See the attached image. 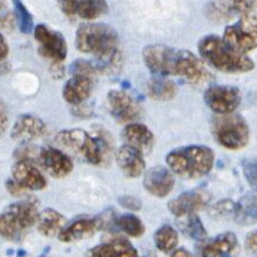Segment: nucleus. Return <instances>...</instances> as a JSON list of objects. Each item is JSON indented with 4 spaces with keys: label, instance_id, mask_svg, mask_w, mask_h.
Segmentation results:
<instances>
[{
    "label": "nucleus",
    "instance_id": "nucleus-1",
    "mask_svg": "<svg viewBox=\"0 0 257 257\" xmlns=\"http://www.w3.org/2000/svg\"><path fill=\"white\" fill-rule=\"evenodd\" d=\"M143 59L156 76H177L195 86L214 85L215 77L199 56L187 50H177L162 44L145 46Z\"/></svg>",
    "mask_w": 257,
    "mask_h": 257
},
{
    "label": "nucleus",
    "instance_id": "nucleus-2",
    "mask_svg": "<svg viewBox=\"0 0 257 257\" xmlns=\"http://www.w3.org/2000/svg\"><path fill=\"white\" fill-rule=\"evenodd\" d=\"M55 143L62 150L92 166L107 164L111 156L112 140L103 127L95 128L94 135L83 128H66L56 134Z\"/></svg>",
    "mask_w": 257,
    "mask_h": 257
},
{
    "label": "nucleus",
    "instance_id": "nucleus-3",
    "mask_svg": "<svg viewBox=\"0 0 257 257\" xmlns=\"http://www.w3.org/2000/svg\"><path fill=\"white\" fill-rule=\"evenodd\" d=\"M198 50L201 58L217 70L236 74L254 69V61L249 56L235 51L217 35H207L201 38Z\"/></svg>",
    "mask_w": 257,
    "mask_h": 257
},
{
    "label": "nucleus",
    "instance_id": "nucleus-4",
    "mask_svg": "<svg viewBox=\"0 0 257 257\" xmlns=\"http://www.w3.org/2000/svg\"><path fill=\"white\" fill-rule=\"evenodd\" d=\"M166 162L172 174L183 179H198L211 171L215 153L203 145H188L169 152Z\"/></svg>",
    "mask_w": 257,
    "mask_h": 257
},
{
    "label": "nucleus",
    "instance_id": "nucleus-5",
    "mask_svg": "<svg viewBox=\"0 0 257 257\" xmlns=\"http://www.w3.org/2000/svg\"><path fill=\"white\" fill-rule=\"evenodd\" d=\"M76 46L82 53L93 54L94 60L106 59L120 51L115 29L104 23H83L76 31Z\"/></svg>",
    "mask_w": 257,
    "mask_h": 257
},
{
    "label": "nucleus",
    "instance_id": "nucleus-6",
    "mask_svg": "<svg viewBox=\"0 0 257 257\" xmlns=\"http://www.w3.org/2000/svg\"><path fill=\"white\" fill-rule=\"evenodd\" d=\"M40 212L35 199H26L8 206L0 218V232L8 241H20L38 222Z\"/></svg>",
    "mask_w": 257,
    "mask_h": 257
},
{
    "label": "nucleus",
    "instance_id": "nucleus-7",
    "mask_svg": "<svg viewBox=\"0 0 257 257\" xmlns=\"http://www.w3.org/2000/svg\"><path fill=\"white\" fill-rule=\"evenodd\" d=\"M212 135L219 145L231 151H238L249 143V125L238 114L217 115L212 120Z\"/></svg>",
    "mask_w": 257,
    "mask_h": 257
},
{
    "label": "nucleus",
    "instance_id": "nucleus-8",
    "mask_svg": "<svg viewBox=\"0 0 257 257\" xmlns=\"http://www.w3.org/2000/svg\"><path fill=\"white\" fill-rule=\"evenodd\" d=\"M223 39L232 48L246 54L257 48V13H249L225 28Z\"/></svg>",
    "mask_w": 257,
    "mask_h": 257
},
{
    "label": "nucleus",
    "instance_id": "nucleus-9",
    "mask_svg": "<svg viewBox=\"0 0 257 257\" xmlns=\"http://www.w3.org/2000/svg\"><path fill=\"white\" fill-rule=\"evenodd\" d=\"M107 107L116 122L136 123L143 116L140 103L130 93L123 90H110L107 94Z\"/></svg>",
    "mask_w": 257,
    "mask_h": 257
},
{
    "label": "nucleus",
    "instance_id": "nucleus-10",
    "mask_svg": "<svg viewBox=\"0 0 257 257\" xmlns=\"http://www.w3.org/2000/svg\"><path fill=\"white\" fill-rule=\"evenodd\" d=\"M34 34L39 44V53L50 60L51 63H62L68 53V45L63 36L46 24L35 27Z\"/></svg>",
    "mask_w": 257,
    "mask_h": 257
},
{
    "label": "nucleus",
    "instance_id": "nucleus-11",
    "mask_svg": "<svg viewBox=\"0 0 257 257\" xmlns=\"http://www.w3.org/2000/svg\"><path fill=\"white\" fill-rule=\"evenodd\" d=\"M204 102L217 115L233 114L241 103V92L230 85H211L204 91Z\"/></svg>",
    "mask_w": 257,
    "mask_h": 257
},
{
    "label": "nucleus",
    "instance_id": "nucleus-12",
    "mask_svg": "<svg viewBox=\"0 0 257 257\" xmlns=\"http://www.w3.org/2000/svg\"><path fill=\"white\" fill-rule=\"evenodd\" d=\"M257 6L256 2H212L204 7V15L216 23H224L234 16H243L252 13Z\"/></svg>",
    "mask_w": 257,
    "mask_h": 257
},
{
    "label": "nucleus",
    "instance_id": "nucleus-13",
    "mask_svg": "<svg viewBox=\"0 0 257 257\" xmlns=\"http://www.w3.org/2000/svg\"><path fill=\"white\" fill-rule=\"evenodd\" d=\"M37 163L48 175L55 178H63L74 169V163L67 153L51 146L40 148Z\"/></svg>",
    "mask_w": 257,
    "mask_h": 257
},
{
    "label": "nucleus",
    "instance_id": "nucleus-14",
    "mask_svg": "<svg viewBox=\"0 0 257 257\" xmlns=\"http://www.w3.org/2000/svg\"><path fill=\"white\" fill-rule=\"evenodd\" d=\"M210 201V194L202 190L187 191L171 200L168 203V208L172 215L176 217L194 215L201 209L206 208Z\"/></svg>",
    "mask_w": 257,
    "mask_h": 257
},
{
    "label": "nucleus",
    "instance_id": "nucleus-15",
    "mask_svg": "<svg viewBox=\"0 0 257 257\" xmlns=\"http://www.w3.org/2000/svg\"><path fill=\"white\" fill-rule=\"evenodd\" d=\"M144 188L156 198H166L175 187V176L169 168L155 166L145 172Z\"/></svg>",
    "mask_w": 257,
    "mask_h": 257
},
{
    "label": "nucleus",
    "instance_id": "nucleus-16",
    "mask_svg": "<svg viewBox=\"0 0 257 257\" xmlns=\"http://www.w3.org/2000/svg\"><path fill=\"white\" fill-rule=\"evenodd\" d=\"M47 131L46 124L37 116L31 114L20 115L16 118L11 136L16 142L22 144H31L45 136Z\"/></svg>",
    "mask_w": 257,
    "mask_h": 257
},
{
    "label": "nucleus",
    "instance_id": "nucleus-17",
    "mask_svg": "<svg viewBox=\"0 0 257 257\" xmlns=\"http://www.w3.org/2000/svg\"><path fill=\"white\" fill-rule=\"evenodd\" d=\"M59 5L69 18L78 16L87 21L100 18L108 11V4L103 0H64L60 2Z\"/></svg>",
    "mask_w": 257,
    "mask_h": 257
},
{
    "label": "nucleus",
    "instance_id": "nucleus-18",
    "mask_svg": "<svg viewBox=\"0 0 257 257\" xmlns=\"http://www.w3.org/2000/svg\"><path fill=\"white\" fill-rule=\"evenodd\" d=\"M12 175L15 182L26 191H42L47 186L45 177L29 161H16L12 169Z\"/></svg>",
    "mask_w": 257,
    "mask_h": 257
},
{
    "label": "nucleus",
    "instance_id": "nucleus-19",
    "mask_svg": "<svg viewBox=\"0 0 257 257\" xmlns=\"http://www.w3.org/2000/svg\"><path fill=\"white\" fill-rule=\"evenodd\" d=\"M115 159L120 171L128 178H137L145 172L146 163L144 153L135 147L125 144L122 145L116 151Z\"/></svg>",
    "mask_w": 257,
    "mask_h": 257
},
{
    "label": "nucleus",
    "instance_id": "nucleus-20",
    "mask_svg": "<svg viewBox=\"0 0 257 257\" xmlns=\"http://www.w3.org/2000/svg\"><path fill=\"white\" fill-rule=\"evenodd\" d=\"M94 79L85 75L75 74L67 80L62 88V96L72 106L83 103L90 98Z\"/></svg>",
    "mask_w": 257,
    "mask_h": 257
},
{
    "label": "nucleus",
    "instance_id": "nucleus-21",
    "mask_svg": "<svg viewBox=\"0 0 257 257\" xmlns=\"http://www.w3.org/2000/svg\"><path fill=\"white\" fill-rule=\"evenodd\" d=\"M122 138L124 144L137 148L144 154L150 153L155 143L154 135L148 126L138 122L125 125L122 131Z\"/></svg>",
    "mask_w": 257,
    "mask_h": 257
},
{
    "label": "nucleus",
    "instance_id": "nucleus-22",
    "mask_svg": "<svg viewBox=\"0 0 257 257\" xmlns=\"http://www.w3.org/2000/svg\"><path fill=\"white\" fill-rule=\"evenodd\" d=\"M101 228L98 217L95 218H80L72 222L62 230L59 239L62 242H75L91 238Z\"/></svg>",
    "mask_w": 257,
    "mask_h": 257
},
{
    "label": "nucleus",
    "instance_id": "nucleus-23",
    "mask_svg": "<svg viewBox=\"0 0 257 257\" xmlns=\"http://www.w3.org/2000/svg\"><path fill=\"white\" fill-rule=\"evenodd\" d=\"M86 257H139V255L127 240L114 239L90 249Z\"/></svg>",
    "mask_w": 257,
    "mask_h": 257
},
{
    "label": "nucleus",
    "instance_id": "nucleus-24",
    "mask_svg": "<svg viewBox=\"0 0 257 257\" xmlns=\"http://www.w3.org/2000/svg\"><path fill=\"white\" fill-rule=\"evenodd\" d=\"M67 219L61 212L54 210L52 208L44 209L40 212L37 222V230L40 234L47 238L60 234L66 227Z\"/></svg>",
    "mask_w": 257,
    "mask_h": 257
},
{
    "label": "nucleus",
    "instance_id": "nucleus-25",
    "mask_svg": "<svg viewBox=\"0 0 257 257\" xmlns=\"http://www.w3.org/2000/svg\"><path fill=\"white\" fill-rule=\"evenodd\" d=\"M238 243L236 236L232 232H225L217 235L202 249V257H230Z\"/></svg>",
    "mask_w": 257,
    "mask_h": 257
},
{
    "label": "nucleus",
    "instance_id": "nucleus-26",
    "mask_svg": "<svg viewBox=\"0 0 257 257\" xmlns=\"http://www.w3.org/2000/svg\"><path fill=\"white\" fill-rule=\"evenodd\" d=\"M178 92V86L174 80L162 76H155L147 83V94L153 100L158 101H169L174 99Z\"/></svg>",
    "mask_w": 257,
    "mask_h": 257
},
{
    "label": "nucleus",
    "instance_id": "nucleus-27",
    "mask_svg": "<svg viewBox=\"0 0 257 257\" xmlns=\"http://www.w3.org/2000/svg\"><path fill=\"white\" fill-rule=\"evenodd\" d=\"M234 220L242 226L257 223V194L244 195L236 203Z\"/></svg>",
    "mask_w": 257,
    "mask_h": 257
},
{
    "label": "nucleus",
    "instance_id": "nucleus-28",
    "mask_svg": "<svg viewBox=\"0 0 257 257\" xmlns=\"http://www.w3.org/2000/svg\"><path fill=\"white\" fill-rule=\"evenodd\" d=\"M178 233L171 225H162L154 234V242L156 248L164 254L175 251L178 244Z\"/></svg>",
    "mask_w": 257,
    "mask_h": 257
},
{
    "label": "nucleus",
    "instance_id": "nucleus-29",
    "mask_svg": "<svg viewBox=\"0 0 257 257\" xmlns=\"http://www.w3.org/2000/svg\"><path fill=\"white\" fill-rule=\"evenodd\" d=\"M115 226L134 238H139L145 233V225L142 219L134 214H124L116 217Z\"/></svg>",
    "mask_w": 257,
    "mask_h": 257
},
{
    "label": "nucleus",
    "instance_id": "nucleus-30",
    "mask_svg": "<svg viewBox=\"0 0 257 257\" xmlns=\"http://www.w3.org/2000/svg\"><path fill=\"white\" fill-rule=\"evenodd\" d=\"M182 218L183 220L179 222V227L182 228V231L185 234H187L190 238L198 241L204 240L207 238V231L198 215H188L182 217Z\"/></svg>",
    "mask_w": 257,
    "mask_h": 257
},
{
    "label": "nucleus",
    "instance_id": "nucleus-31",
    "mask_svg": "<svg viewBox=\"0 0 257 257\" xmlns=\"http://www.w3.org/2000/svg\"><path fill=\"white\" fill-rule=\"evenodd\" d=\"M13 6L15 19L18 21L20 30L23 34H30L34 29V18H32L29 10L21 2H13Z\"/></svg>",
    "mask_w": 257,
    "mask_h": 257
},
{
    "label": "nucleus",
    "instance_id": "nucleus-32",
    "mask_svg": "<svg viewBox=\"0 0 257 257\" xmlns=\"http://www.w3.org/2000/svg\"><path fill=\"white\" fill-rule=\"evenodd\" d=\"M236 209V203L233 202L232 200H222L215 203L211 208V216L214 218L220 219V218H230L233 217L234 218Z\"/></svg>",
    "mask_w": 257,
    "mask_h": 257
},
{
    "label": "nucleus",
    "instance_id": "nucleus-33",
    "mask_svg": "<svg viewBox=\"0 0 257 257\" xmlns=\"http://www.w3.org/2000/svg\"><path fill=\"white\" fill-rule=\"evenodd\" d=\"M39 150L36 146H32L31 144H22L14 152V159L16 161H29L34 163V161L37 162Z\"/></svg>",
    "mask_w": 257,
    "mask_h": 257
},
{
    "label": "nucleus",
    "instance_id": "nucleus-34",
    "mask_svg": "<svg viewBox=\"0 0 257 257\" xmlns=\"http://www.w3.org/2000/svg\"><path fill=\"white\" fill-rule=\"evenodd\" d=\"M242 171L252 190L257 192V159H246L242 161Z\"/></svg>",
    "mask_w": 257,
    "mask_h": 257
},
{
    "label": "nucleus",
    "instance_id": "nucleus-35",
    "mask_svg": "<svg viewBox=\"0 0 257 257\" xmlns=\"http://www.w3.org/2000/svg\"><path fill=\"white\" fill-rule=\"evenodd\" d=\"M0 7H2V20H0V23H2L3 29L6 31L13 30L16 21L15 14L11 13L10 8L7 7V4L5 2L0 3Z\"/></svg>",
    "mask_w": 257,
    "mask_h": 257
},
{
    "label": "nucleus",
    "instance_id": "nucleus-36",
    "mask_svg": "<svg viewBox=\"0 0 257 257\" xmlns=\"http://www.w3.org/2000/svg\"><path fill=\"white\" fill-rule=\"evenodd\" d=\"M118 202L123 208H125L127 210H131V211H138L143 207L142 201L132 195L120 196L118 199Z\"/></svg>",
    "mask_w": 257,
    "mask_h": 257
},
{
    "label": "nucleus",
    "instance_id": "nucleus-37",
    "mask_svg": "<svg viewBox=\"0 0 257 257\" xmlns=\"http://www.w3.org/2000/svg\"><path fill=\"white\" fill-rule=\"evenodd\" d=\"M5 187H6L7 192L13 196H18L19 198V196H23L24 194H26V190H23V188L20 186V185L16 183L13 178L6 180Z\"/></svg>",
    "mask_w": 257,
    "mask_h": 257
},
{
    "label": "nucleus",
    "instance_id": "nucleus-38",
    "mask_svg": "<svg viewBox=\"0 0 257 257\" xmlns=\"http://www.w3.org/2000/svg\"><path fill=\"white\" fill-rule=\"evenodd\" d=\"M72 109H74L72 110V112H74L76 116H79V117L86 118V117H90V116L92 115L91 108L85 106V104H83V103L77 104V106H74Z\"/></svg>",
    "mask_w": 257,
    "mask_h": 257
},
{
    "label": "nucleus",
    "instance_id": "nucleus-39",
    "mask_svg": "<svg viewBox=\"0 0 257 257\" xmlns=\"http://www.w3.org/2000/svg\"><path fill=\"white\" fill-rule=\"evenodd\" d=\"M246 248L247 250L257 252V230L249 233L246 238Z\"/></svg>",
    "mask_w": 257,
    "mask_h": 257
},
{
    "label": "nucleus",
    "instance_id": "nucleus-40",
    "mask_svg": "<svg viewBox=\"0 0 257 257\" xmlns=\"http://www.w3.org/2000/svg\"><path fill=\"white\" fill-rule=\"evenodd\" d=\"M0 125H2V131L4 132L8 126V111L6 104L2 102L0 104Z\"/></svg>",
    "mask_w": 257,
    "mask_h": 257
},
{
    "label": "nucleus",
    "instance_id": "nucleus-41",
    "mask_svg": "<svg viewBox=\"0 0 257 257\" xmlns=\"http://www.w3.org/2000/svg\"><path fill=\"white\" fill-rule=\"evenodd\" d=\"M50 71L54 78H61L64 75V67L62 63H51Z\"/></svg>",
    "mask_w": 257,
    "mask_h": 257
},
{
    "label": "nucleus",
    "instance_id": "nucleus-42",
    "mask_svg": "<svg viewBox=\"0 0 257 257\" xmlns=\"http://www.w3.org/2000/svg\"><path fill=\"white\" fill-rule=\"evenodd\" d=\"M8 53H10V47H8L7 40L4 36H2V38H0V59H2V61L7 58Z\"/></svg>",
    "mask_w": 257,
    "mask_h": 257
},
{
    "label": "nucleus",
    "instance_id": "nucleus-43",
    "mask_svg": "<svg viewBox=\"0 0 257 257\" xmlns=\"http://www.w3.org/2000/svg\"><path fill=\"white\" fill-rule=\"evenodd\" d=\"M170 257H192V255L186 249H176Z\"/></svg>",
    "mask_w": 257,
    "mask_h": 257
}]
</instances>
